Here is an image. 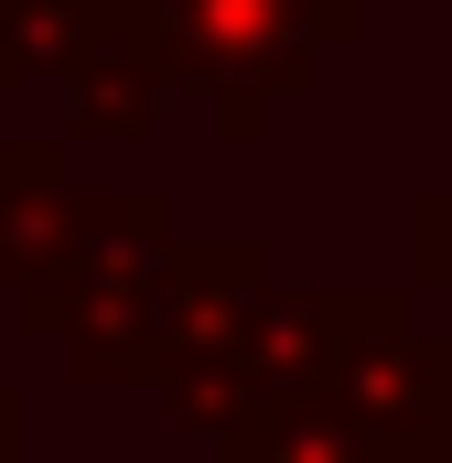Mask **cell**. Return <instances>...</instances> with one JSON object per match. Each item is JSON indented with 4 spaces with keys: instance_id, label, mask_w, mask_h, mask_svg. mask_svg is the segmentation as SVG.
<instances>
[{
    "instance_id": "cell-1",
    "label": "cell",
    "mask_w": 452,
    "mask_h": 463,
    "mask_svg": "<svg viewBox=\"0 0 452 463\" xmlns=\"http://www.w3.org/2000/svg\"><path fill=\"white\" fill-rule=\"evenodd\" d=\"M173 194L162 184H76V205L11 269L22 335L65 355L76 388H162V280H173Z\"/></svg>"
},
{
    "instance_id": "cell-2",
    "label": "cell",
    "mask_w": 452,
    "mask_h": 463,
    "mask_svg": "<svg viewBox=\"0 0 452 463\" xmlns=\"http://www.w3.org/2000/svg\"><path fill=\"white\" fill-rule=\"evenodd\" d=\"M129 22L173 87H205L226 140H259L280 98H313L344 43H366V0H129Z\"/></svg>"
},
{
    "instance_id": "cell-3",
    "label": "cell",
    "mask_w": 452,
    "mask_h": 463,
    "mask_svg": "<svg viewBox=\"0 0 452 463\" xmlns=\"http://www.w3.org/2000/svg\"><path fill=\"white\" fill-rule=\"evenodd\" d=\"M324 399L366 431L377 463H452V345L420 324L410 291H366V280H344Z\"/></svg>"
},
{
    "instance_id": "cell-4",
    "label": "cell",
    "mask_w": 452,
    "mask_h": 463,
    "mask_svg": "<svg viewBox=\"0 0 452 463\" xmlns=\"http://www.w3.org/2000/svg\"><path fill=\"white\" fill-rule=\"evenodd\" d=\"M54 87H65V151H129V140H151L162 109H173V65H162V43L129 22V0H98L76 65H65Z\"/></svg>"
},
{
    "instance_id": "cell-5",
    "label": "cell",
    "mask_w": 452,
    "mask_h": 463,
    "mask_svg": "<svg viewBox=\"0 0 452 463\" xmlns=\"http://www.w3.org/2000/svg\"><path fill=\"white\" fill-rule=\"evenodd\" d=\"M65 205H76V151L65 140H0V291Z\"/></svg>"
},
{
    "instance_id": "cell-6",
    "label": "cell",
    "mask_w": 452,
    "mask_h": 463,
    "mask_svg": "<svg viewBox=\"0 0 452 463\" xmlns=\"http://www.w3.org/2000/svg\"><path fill=\"white\" fill-rule=\"evenodd\" d=\"M216 463H377V453H366V431L344 420L334 399H280L237 442H216Z\"/></svg>"
},
{
    "instance_id": "cell-7",
    "label": "cell",
    "mask_w": 452,
    "mask_h": 463,
    "mask_svg": "<svg viewBox=\"0 0 452 463\" xmlns=\"http://www.w3.org/2000/svg\"><path fill=\"white\" fill-rule=\"evenodd\" d=\"M87 22H98V0H0V98H22L33 76H65Z\"/></svg>"
},
{
    "instance_id": "cell-8",
    "label": "cell",
    "mask_w": 452,
    "mask_h": 463,
    "mask_svg": "<svg viewBox=\"0 0 452 463\" xmlns=\"http://www.w3.org/2000/svg\"><path fill=\"white\" fill-rule=\"evenodd\" d=\"M410 302H452V173L410 194Z\"/></svg>"
},
{
    "instance_id": "cell-9",
    "label": "cell",
    "mask_w": 452,
    "mask_h": 463,
    "mask_svg": "<svg viewBox=\"0 0 452 463\" xmlns=\"http://www.w3.org/2000/svg\"><path fill=\"white\" fill-rule=\"evenodd\" d=\"M0 463H22V388L0 377Z\"/></svg>"
}]
</instances>
